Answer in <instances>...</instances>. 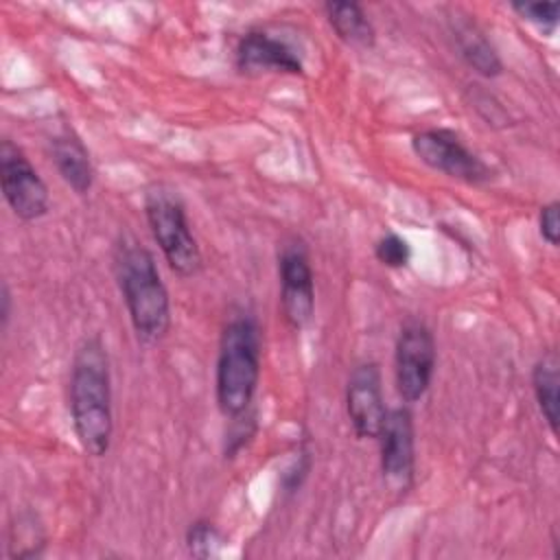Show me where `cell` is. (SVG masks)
I'll list each match as a JSON object with an SVG mask.
<instances>
[{"label": "cell", "instance_id": "1", "mask_svg": "<svg viewBox=\"0 0 560 560\" xmlns=\"http://www.w3.org/2000/svg\"><path fill=\"white\" fill-rule=\"evenodd\" d=\"M70 416L74 435L90 457L109 451L114 433L109 357L101 337L83 339L72 357Z\"/></svg>", "mask_w": 560, "mask_h": 560}, {"label": "cell", "instance_id": "2", "mask_svg": "<svg viewBox=\"0 0 560 560\" xmlns=\"http://www.w3.org/2000/svg\"><path fill=\"white\" fill-rule=\"evenodd\" d=\"M116 273L136 337L160 341L171 328V300L153 254L136 241H122L116 247Z\"/></svg>", "mask_w": 560, "mask_h": 560}, {"label": "cell", "instance_id": "3", "mask_svg": "<svg viewBox=\"0 0 560 560\" xmlns=\"http://www.w3.org/2000/svg\"><path fill=\"white\" fill-rule=\"evenodd\" d=\"M260 378V328L254 315L241 311L228 319L217 357V407L225 418L252 409Z\"/></svg>", "mask_w": 560, "mask_h": 560}, {"label": "cell", "instance_id": "4", "mask_svg": "<svg viewBox=\"0 0 560 560\" xmlns=\"http://www.w3.org/2000/svg\"><path fill=\"white\" fill-rule=\"evenodd\" d=\"M144 217L168 267L182 278L197 276L203 258L179 192L164 182L151 184L144 190Z\"/></svg>", "mask_w": 560, "mask_h": 560}, {"label": "cell", "instance_id": "5", "mask_svg": "<svg viewBox=\"0 0 560 560\" xmlns=\"http://www.w3.org/2000/svg\"><path fill=\"white\" fill-rule=\"evenodd\" d=\"M0 188L7 206L22 221H37L50 210L46 182L26 153L9 138L0 142Z\"/></svg>", "mask_w": 560, "mask_h": 560}, {"label": "cell", "instance_id": "6", "mask_svg": "<svg viewBox=\"0 0 560 560\" xmlns=\"http://www.w3.org/2000/svg\"><path fill=\"white\" fill-rule=\"evenodd\" d=\"M435 339L429 326L418 319L405 322L394 352L396 389L402 402L413 405L427 394L435 372Z\"/></svg>", "mask_w": 560, "mask_h": 560}, {"label": "cell", "instance_id": "7", "mask_svg": "<svg viewBox=\"0 0 560 560\" xmlns=\"http://www.w3.org/2000/svg\"><path fill=\"white\" fill-rule=\"evenodd\" d=\"M411 149L422 164L457 182L479 186L492 177L490 166L451 129H422L413 133Z\"/></svg>", "mask_w": 560, "mask_h": 560}, {"label": "cell", "instance_id": "8", "mask_svg": "<svg viewBox=\"0 0 560 560\" xmlns=\"http://www.w3.org/2000/svg\"><path fill=\"white\" fill-rule=\"evenodd\" d=\"M280 306L284 322L293 330H302L315 315V278L308 252L300 238H289L278 252Z\"/></svg>", "mask_w": 560, "mask_h": 560}, {"label": "cell", "instance_id": "9", "mask_svg": "<svg viewBox=\"0 0 560 560\" xmlns=\"http://www.w3.org/2000/svg\"><path fill=\"white\" fill-rule=\"evenodd\" d=\"M376 440L381 446V475L385 488L394 494L409 492L416 472V440L411 411L407 407L389 409Z\"/></svg>", "mask_w": 560, "mask_h": 560}, {"label": "cell", "instance_id": "10", "mask_svg": "<svg viewBox=\"0 0 560 560\" xmlns=\"http://www.w3.org/2000/svg\"><path fill=\"white\" fill-rule=\"evenodd\" d=\"M346 411L359 440L378 438L387 407L383 398L381 370L374 361H363L350 372L346 385Z\"/></svg>", "mask_w": 560, "mask_h": 560}, {"label": "cell", "instance_id": "11", "mask_svg": "<svg viewBox=\"0 0 560 560\" xmlns=\"http://www.w3.org/2000/svg\"><path fill=\"white\" fill-rule=\"evenodd\" d=\"M234 66L241 74H262V72H282V74H302L304 63L298 50L280 37H273L267 31L245 33L234 50Z\"/></svg>", "mask_w": 560, "mask_h": 560}, {"label": "cell", "instance_id": "12", "mask_svg": "<svg viewBox=\"0 0 560 560\" xmlns=\"http://www.w3.org/2000/svg\"><path fill=\"white\" fill-rule=\"evenodd\" d=\"M50 155L61 179L77 192L88 195L94 186V166L90 160V151L72 129V125H59L50 138Z\"/></svg>", "mask_w": 560, "mask_h": 560}, {"label": "cell", "instance_id": "13", "mask_svg": "<svg viewBox=\"0 0 560 560\" xmlns=\"http://www.w3.org/2000/svg\"><path fill=\"white\" fill-rule=\"evenodd\" d=\"M453 37L455 46L459 50V57L481 77L492 79L503 72V63L494 50V46L488 42L483 31L468 20H457L453 24Z\"/></svg>", "mask_w": 560, "mask_h": 560}, {"label": "cell", "instance_id": "14", "mask_svg": "<svg viewBox=\"0 0 560 560\" xmlns=\"http://www.w3.org/2000/svg\"><path fill=\"white\" fill-rule=\"evenodd\" d=\"M324 13L332 31L341 42L354 48H372L376 42V31L359 2L332 0L324 4Z\"/></svg>", "mask_w": 560, "mask_h": 560}, {"label": "cell", "instance_id": "15", "mask_svg": "<svg viewBox=\"0 0 560 560\" xmlns=\"http://www.w3.org/2000/svg\"><path fill=\"white\" fill-rule=\"evenodd\" d=\"M558 387H560V361L556 350H547L532 370V389L547 422L549 431L558 433Z\"/></svg>", "mask_w": 560, "mask_h": 560}, {"label": "cell", "instance_id": "16", "mask_svg": "<svg viewBox=\"0 0 560 560\" xmlns=\"http://www.w3.org/2000/svg\"><path fill=\"white\" fill-rule=\"evenodd\" d=\"M374 256L381 265L389 269H402L411 260V247L407 238H402L396 232H385L376 243H374Z\"/></svg>", "mask_w": 560, "mask_h": 560}, {"label": "cell", "instance_id": "17", "mask_svg": "<svg viewBox=\"0 0 560 560\" xmlns=\"http://www.w3.org/2000/svg\"><path fill=\"white\" fill-rule=\"evenodd\" d=\"M219 542H221L219 529L206 518L190 523V527L186 529V547L195 558H210L217 551Z\"/></svg>", "mask_w": 560, "mask_h": 560}, {"label": "cell", "instance_id": "18", "mask_svg": "<svg viewBox=\"0 0 560 560\" xmlns=\"http://www.w3.org/2000/svg\"><path fill=\"white\" fill-rule=\"evenodd\" d=\"M512 11H516L525 22L536 24L545 33H553L558 26V2H512Z\"/></svg>", "mask_w": 560, "mask_h": 560}, {"label": "cell", "instance_id": "19", "mask_svg": "<svg viewBox=\"0 0 560 560\" xmlns=\"http://www.w3.org/2000/svg\"><path fill=\"white\" fill-rule=\"evenodd\" d=\"M230 420H232V427L225 433V457H234L252 440L256 431V416L252 409Z\"/></svg>", "mask_w": 560, "mask_h": 560}, {"label": "cell", "instance_id": "20", "mask_svg": "<svg viewBox=\"0 0 560 560\" xmlns=\"http://www.w3.org/2000/svg\"><path fill=\"white\" fill-rule=\"evenodd\" d=\"M538 232L547 245L558 247L560 243V203L558 201H549L540 208Z\"/></svg>", "mask_w": 560, "mask_h": 560}, {"label": "cell", "instance_id": "21", "mask_svg": "<svg viewBox=\"0 0 560 560\" xmlns=\"http://www.w3.org/2000/svg\"><path fill=\"white\" fill-rule=\"evenodd\" d=\"M308 470H311V455L306 451H302L298 462L282 475V490L287 494H293L295 490H300V486L306 479Z\"/></svg>", "mask_w": 560, "mask_h": 560}, {"label": "cell", "instance_id": "22", "mask_svg": "<svg viewBox=\"0 0 560 560\" xmlns=\"http://www.w3.org/2000/svg\"><path fill=\"white\" fill-rule=\"evenodd\" d=\"M0 302H2L0 319H2V328H7L9 317H11V293H9V287H7V284L2 287V298H0Z\"/></svg>", "mask_w": 560, "mask_h": 560}]
</instances>
